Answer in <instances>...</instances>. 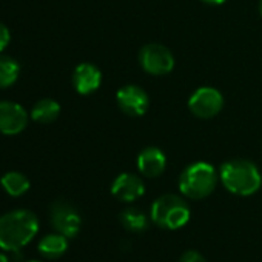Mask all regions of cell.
Instances as JSON below:
<instances>
[{
  "mask_svg": "<svg viewBox=\"0 0 262 262\" xmlns=\"http://www.w3.org/2000/svg\"><path fill=\"white\" fill-rule=\"evenodd\" d=\"M39 231V219L30 210H13L0 216V248L17 251Z\"/></svg>",
  "mask_w": 262,
  "mask_h": 262,
  "instance_id": "cell-1",
  "label": "cell"
},
{
  "mask_svg": "<svg viewBox=\"0 0 262 262\" xmlns=\"http://www.w3.org/2000/svg\"><path fill=\"white\" fill-rule=\"evenodd\" d=\"M219 179L224 187L237 196L254 194L262 184V174L257 167L247 159H231L221 167Z\"/></svg>",
  "mask_w": 262,
  "mask_h": 262,
  "instance_id": "cell-2",
  "label": "cell"
},
{
  "mask_svg": "<svg viewBox=\"0 0 262 262\" xmlns=\"http://www.w3.org/2000/svg\"><path fill=\"white\" fill-rule=\"evenodd\" d=\"M219 181V174L214 167L208 162H193L182 170L179 176V190L181 193L193 201L204 199L210 196Z\"/></svg>",
  "mask_w": 262,
  "mask_h": 262,
  "instance_id": "cell-3",
  "label": "cell"
},
{
  "mask_svg": "<svg viewBox=\"0 0 262 262\" xmlns=\"http://www.w3.org/2000/svg\"><path fill=\"white\" fill-rule=\"evenodd\" d=\"M190 207L178 194L159 196L150 211V219L164 230H178L190 221Z\"/></svg>",
  "mask_w": 262,
  "mask_h": 262,
  "instance_id": "cell-4",
  "label": "cell"
},
{
  "mask_svg": "<svg viewBox=\"0 0 262 262\" xmlns=\"http://www.w3.org/2000/svg\"><path fill=\"white\" fill-rule=\"evenodd\" d=\"M139 63L148 74L165 76L174 68V56L161 43H148L139 51Z\"/></svg>",
  "mask_w": 262,
  "mask_h": 262,
  "instance_id": "cell-5",
  "label": "cell"
},
{
  "mask_svg": "<svg viewBox=\"0 0 262 262\" xmlns=\"http://www.w3.org/2000/svg\"><path fill=\"white\" fill-rule=\"evenodd\" d=\"M50 222L57 233L71 239L77 236L82 225V217L70 202L59 199L50 207Z\"/></svg>",
  "mask_w": 262,
  "mask_h": 262,
  "instance_id": "cell-6",
  "label": "cell"
},
{
  "mask_svg": "<svg viewBox=\"0 0 262 262\" xmlns=\"http://www.w3.org/2000/svg\"><path fill=\"white\" fill-rule=\"evenodd\" d=\"M222 106L224 96L213 86H201L188 99V110L199 119H211L217 116Z\"/></svg>",
  "mask_w": 262,
  "mask_h": 262,
  "instance_id": "cell-7",
  "label": "cell"
},
{
  "mask_svg": "<svg viewBox=\"0 0 262 262\" xmlns=\"http://www.w3.org/2000/svg\"><path fill=\"white\" fill-rule=\"evenodd\" d=\"M116 100L119 108L125 114L133 117L144 116L150 106V97L147 91L138 85H125L119 88L116 94Z\"/></svg>",
  "mask_w": 262,
  "mask_h": 262,
  "instance_id": "cell-8",
  "label": "cell"
},
{
  "mask_svg": "<svg viewBox=\"0 0 262 262\" xmlns=\"http://www.w3.org/2000/svg\"><path fill=\"white\" fill-rule=\"evenodd\" d=\"M28 125V113L11 100H0V133L7 136L19 135Z\"/></svg>",
  "mask_w": 262,
  "mask_h": 262,
  "instance_id": "cell-9",
  "label": "cell"
},
{
  "mask_svg": "<svg viewBox=\"0 0 262 262\" xmlns=\"http://www.w3.org/2000/svg\"><path fill=\"white\" fill-rule=\"evenodd\" d=\"M111 193L122 202H135L144 196L145 184L133 173H120L111 184Z\"/></svg>",
  "mask_w": 262,
  "mask_h": 262,
  "instance_id": "cell-10",
  "label": "cell"
},
{
  "mask_svg": "<svg viewBox=\"0 0 262 262\" xmlns=\"http://www.w3.org/2000/svg\"><path fill=\"white\" fill-rule=\"evenodd\" d=\"M100 83H102V73L96 65L85 62L76 67L73 73V86L79 94L88 96L97 91Z\"/></svg>",
  "mask_w": 262,
  "mask_h": 262,
  "instance_id": "cell-11",
  "label": "cell"
},
{
  "mask_svg": "<svg viewBox=\"0 0 262 262\" xmlns=\"http://www.w3.org/2000/svg\"><path fill=\"white\" fill-rule=\"evenodd\" d=\"M167 167V156L158 147H147L138 155V170L145 178H159Z\"/></svg>",
  "mask_w": 262,
  "mask_h": 262,
  "instance_id": "cell-12",
  "label": "cell"
},
{
  "mask_svg": "<svg viewBox=\"0 0 262 262\" xmlns=\"http://www.w3.org/2000/svg\"><path fill=\"white\" fill-rule=\"evenodd\" d=\"M37 250L47 259H57L68 250V237L57 231L50 233L40 239Z\"/></svg>",
  "mask_w": 262,
  "mask_h": 262,
  "instance_id": "cell-13",
  "label": "cell"
},
{
  "mask_svg": "<svg viewBox=\"0 0 262 262\" xmlns=\"http://www.w3.org/2000/svg\"><path fill=\"white\" fill-rule=\"evenodd\" d=\"M119 221L122 227L131 233H142L148 227V216L142 210L135 207H128L122 210V213L119 214Z\"/></svg>",
  "mask_w": 262,
  "mask_h": 262,
  "instance_id": "cell-14",
  "label": "cell"
},
{
  "mask_svg": "<svg viewBox=\"0 0 262 262\" xmlns=\"http://www.w3.org/2000/svg\"><path fill=\"white\" fill-rule=\"evenodd\" d=\"M60 114V105L53 99H40L34 103L31 110L33 120L39 123H51L54 122Z\"/></svg>",
  "mask_w": 262,
  "mask_h": 262,
  "instance_id": "cell-15",
  "label": "cell"
},
{
  "mask_svg": "<svg viewBox=\"0 0 262 262\" xmlns=\"http://www.w3.org/2000/svg\"><path fill=\"white\" fill-rule=\"evenodd\" d=\"M0 184H2L4 190L13 198H19L30 190L28 178L19 171H10V173L4 174V178L0 179Z\"/></svg>",
  "mask_w": 262,
  "mask_h": 262,
  "instance_id": "cell-16",
  "label": "cell"
},
{
  "mask_svg": "<svg viewBox=\"0 0 262 262\" xmlns=\"http://www.w3.org/2000/svg\"><path fill=\"white\" fill-rule=\"evenodd\" d=\"M20 73L19 63L10 56H0V88H8L16 83Z\"/></svg>",
  "mask_w": 262,
  "mask_h": 262,
  "instance_id": "cell-17",
  "label": "cell"
},
{
  "mask_svg": "<svg viewBox=\"0 0 262 262\" xmlns=\"http://www.w3.org/2000/svg\"><path fill=\"white\" fill-rule=\"evenodd\" d=\"M179 262H207V259L196 250H187L185 253H182Z\"/></svg>",
  "mask_w": 262,
  "mask_h": 262,
  "instance_id": "cell-18",
  "label": "cell"
},
{
  "mask_svg": "<svg viewBox=\"0 0 262 262\" xmlns=\"http://www.w3.org/2000/svg\"><path fill=\"white\" fill-rule=\"evenodd\" d=\"M10 31H8V28L4 25V24H0V51H4L7 47H8V43H10Z\"/></svg>",
  "mask_w": 262,
  "mask_h": 262,
  "instance_id": "cell-19",
  "label": "cell"
},
{
  "mask_svg": "<svg viewBox=\"0 0 262 262\" xmlns=\"http://www.w3.org/2000/svg\"><path fill=\"white\" fill-rule=\"evenodd\" d=\"M204 4H207V5H214V7H217V5H222V4H225L227 0H202Z\"/></svg>",
  "mask_w": 262,
  "mask_h": 262,
  "instance_id": "cell-20",
  "label": "cell"
},
{
  "mask_svg": "<svg viewBox=\"0 0 262 262\" xmlns=\"http://www.w3.org/2000/svg\"><path fill=\"white\" fill-rule=\"evenodd\" d=\"M0 262H10L8 256H7V254H4V253H0Z\"/></svg>",
  "mask_w": 262,
  "mask_h": 262,
  "instance_id": "cell-21",
  "label": "cell"
},
{
  "mask_svg": "<svg viewBox=\"0 0 262 262\" xmlns=\"http://www.w3.org/2000/svg\"><path fill=\"white\" fill-rule=\"evenodd\" d=\"M259 13H260V16H262V0H260V4H259Z\"/></svg>",
  "mask_w": 262,
  "mask_h": 262,
  "instance_id": "cell-22",
  "label": "cell"
},
{
  "mask_svg": "<svg viewBox=\"0 0 262 262\" xmlns=\"http://www.w3.org/2000/svg\"><path fill=\"white\" fill-rule=\"evenodd\" d=\"M30 262H40V260H30Z\"/></svg>",
  "mask_w": 262,
  "mask_h": 262,
  "instance_id": "cell-23",
  "label": "cell"
}]
</instances>
